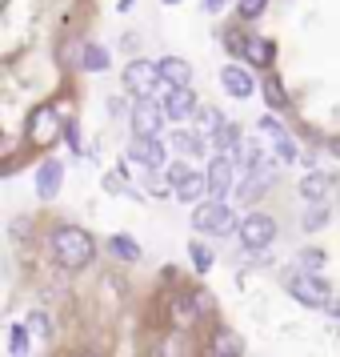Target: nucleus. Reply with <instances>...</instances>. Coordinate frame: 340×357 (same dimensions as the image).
Listing matches in <instances>:
<instances>
[{"mask_svg":"<svg viewBox=\"0 0 340 357\" xmlns=\"http://www.w3.org/2000/svg\"><path fill=\"white\" fill-rule=\"evenodd\" d=\"M52 257L60 261L65 269H84L88 261H92V253H97V245H92V237L84 233V229L76 225H60L56 233H52Z\"/></svg>","mask_w":340,"mask_h":357,"instance_id":"obj_1","label":"nucleus"},{"mask_svg":"<svg viewBox=\"0 0 340 357\" xmlns=\"http://www.w3.org/2000/svg\"><path fill=\"white\" fill-rule=\"evenodd\" d=\"M284 285H289V293L308 309H328V301H332V297H328V285L312 273H292V277H284Z\"/></svg>","mask_w":340,"mask_h":357,"instance_id":"obj_2","label":"nucleus"},{"mask_svg":"<svg viewBox=\"0 0 340 357\" xmlns=\"http://www.w3.org/2000/svg\"><path fill=\"white\" fill-rule=\"evenodd\" d=\"M193 229H200V233H232V229H241V221L232 217V209H228L225 201H209V205H200V209L193 213Z\"/></svg>","mask_w":340,"mask_h":357,"instance_id":"obj_3","label":"nucleus"},{"mask_svg":"<svg viewBox=\"0 0 340 357\" xmlns=\"http://www.w3.org/2000/svg\"><path fill=\"white\" fill-rule=\"evenodd\" d=\"M241 245L244 249H268L276 237V221L268 217V213H248V217H241Z\"/></svg>","mask_w":340,"mask_h":357,"instance_id":"obj_4","label":"nucleus"},{"mask_svg":"<svg viewBox=\"0 0 340 357\" xmlns=\"http://www.w3.org/2000/svg\"><path fill=\"white\" fill-rule=\"evenodd\" d=\"M156 84H161V65H156V61H132V65L124 68V89L136 93L140 100L152 97Z\"/></svg>","mask_w":340,"mask_h":357,"instance_id":"obj_5","label":"nucleus"},{"mask_svg":"<svg viewBox=\"0 0 340 357\" xmlns=\"http://www.w3.org/2000/svg\"><path fill=\"white\" fill-rule=\"evenodd\" d=\"M56 132H60L56 105H40V109L29 113V137H33V145H49V141H56Z\"/></svg>","mask_w":340,"mask_h":357,"instance_id":"obj_6","label":"nucleus"},{"mask_svg":"<svg viewBox=\"0 0 340 357\" xmlns=\"http://www.w3.org/2000/svg\"><path fill=\"white\" fill-rule=\"evenodd\" d=\"M164 105L161 100H136V109H132V129L136 137H161V125H164Z\"/></svg>","mask_w":340,"mask_h":357,"instance_id":"obj_7","label":"nucleus"},{"mask_svg":"<svg viewBox=\"0 0 340 357\" xmlns=\"http://www.w3.org/2000/svg\"><path fill=\"white\" fill-rule=\"evenodd\" d=\"M232 173H236V161L232 157H212L209 161V193H212V201H225L228 197V189H232Z\"/></svg>","mask_w":340,"mask_h":357,"instance_id":"obj_8","label":"nucleus"},{"mask_svg":"<svg viewBox=\"0 0 340 357\" xmlns=\"http://www.w3.org/2000/svg\"><path fill=\"white\" fill-rule=\"evenodd\" d=\"M124 161H140V165H148V169H161L164 165V141L161 137H136V145L129 149Z\"/></svg>","mask_w":340,"mask_h":357,"instance_id":"obj_9","label":"nucleus"},{"mask_svg":"<svg viewBox=\"0 0 340 357\" xmlns=\"http://www.w3.org/2000/svg\"><path fill=\"white\" fill-rule=\"evenodd\" d=\"M220 84H225L228 97H236V100L252 97V89H257V81L248 77V68H244V65H225V73H220Z\"/></svg>","mask_w":340,"mask_h":357,"instance_id":"obj_10","label":"nucleus"},{"mask_svg":"<svg viewBox=\"0 0 340 357\" xmlns=\"http://www.w3.org/2000/svg\"><path fill=\"white\" fill-rule=\"evenodd\" d=\"M164 113H168V121H188V116H196V113H200L196 93H193V89H172L168 100H164Z\"/></svg>","mask_w":340,"mask_h":357,"instance_id":"obj_11","label":"nucleus"},{"mask_svg":"<svg viewBox=\"0 0 340 357\" xmlns=\"http://www.w3.org/2000/svg\"><path fill=\"white\" fill-rule=\"evenodd\" d=\"M60 181H65V165L49 157V161L36 169V193H40V201H52L56 189H60Z\"/></svg>","mask_w":340,"mask_h":357,"instance_id":"obj_12","label":"nucleus"},{"mask_svg":"<svg viewBox=\"0 0 340 357\" xmlns=\"http://www.w3.org/2000/svg\"><path fill=\"white\" fill-rule=\"evenodd\" d=\"M161 81L172 89H193V65L180 56H164L161 61Z\"/></svg>","mask_w":340,"mask_h":357,"instance_id":"obj_13","label":"nucleus"},{"mask_svg":"<svg viewBox=\"0 0 340 357\" xmlns=\"http://www.w3.org/2000/svg\"><path fill=\"white\" fill-rule=\"evenodd\" d=\"M209 297H188V293H180L177 301H172V321L177 325H193L200 317V309H204Z\"/></svg>","mask_w":340,"mask_h":357,"instance_id":"obj_14","label":"nucleus"},{"mask_svg":"<svg viewBox=\"0 0 340 357\" xmlns=\"http://www.w3.org/2000/svg\"><path fill=\"white\" fill-rule=\"evenodd\" d=\"M273 56H276V49H273V40H264V36H252L248 49H244V61H248L252 68H268Z\"/></svg>","mask_w":340,"mask_h":357,"instance_id":"obj_15","label":"nucleus"},{"mask_svg":"<svg viewBox=\"0 0 340 357\" xmlns=\"http://www.w3.org/2000/svg\"><path fill=\"white\" fill-rule=\"evenodd\" d=\"M212 354L216 357H241L244 345H241V337H236L232 329H216V333H212Z\"/></svg>","mask_w":340,"mask_h":357,"instance_id":"obj_16","label":"nucleus"},{"mask_svg":"<svg viewBox=\"0 0 340 357\" xmlns=\"http://www.w3.org/2000/svg\"><path fill=\"white\" fill-rule=\"evenodd\" d=\"M108 253H113L116 261H136L140 257V245L132 241L129 233H116V237H108Z\"/></svg>","mask_w":340,"mask_h":357,"instance_id":"obj_17","label":"nucleus"},{"mask_svg":"<svg viewBox=\"0 0 340 357\" xmlns=\"http://www.w3.org/2000/svg\"><path fill=\"white\" fill-rule=\"evenodd\" d=\"M212 141H216V157H232V153L241 149V129H236V125L228 121V125H225L220 132H216Z\"/></svg>","mask_w":340,"mask_h":357,"instance_id":"obj_18","label":"nucleus"},{"mask_svg":"<svg viewBox=\"0 0 340 357\" xmlns=\"http://www.w3.org/2000/svg\"><path fill=\"white\" fill-rule=\"evenodd\" d=\"M300 193H305L312 205H321L324 193H328V177H324V173H308V177L300 181Z\"/></svg>","mask_w":340,"mask_h":357,"instance_id":"obj_19","label":"nucleus"},{"mask_svg":"<svg viewBox=\"0 0 340 357\" xmlns=\"http://www.w3.org/2000/svg\"><path fill=\"white\" fill-rule=\"evenodd\" d=\"M264 100H268V109H273V113H284V109H289V97H284V89H280V81H276V77H264Z\"/></svg>","mask_w":340,"mask_h":357,"instance_id":"obj_20","label":"nucleus"},{"mask_svg":"<svg viewBox=\"0 0 340 357\" xmlns=\"http://www.w3.org/2000/svg\"><path fill=\"white\" fill-rule=\"evenodd\" d=\"M204 193H209V177H204V173H196V177L184 185V189H177V197L184 201V205H196Z\"/></svg>","mask_w":340,"mask_h":357,"instance_id":"obj_21","label":"nucleus"},{"mask_svg":"<svg viewBox=\"0 0 340 357\" xmlns=\"http://www.w3.org/2000/svg\"><path fill=\"white\" fill-rule=\"evenodd\" d=\"M225 125H228L225 113H216V109H200V113H196V129L209 132V137H216V132L225 129Z\"/></svg>","mask_w":340,"mask_h":357,"instance_id":"obj_22","label":"nucleus"},{"mask_svg":"<svg viewBox=\"0 0 340 357\" xmlns=\"http://www.w3.org/2000/svg\"><path fill=\"white\" fill-rule=\"evenodd\" d=\"M88 73H104L108 68V49H100V45H84V61H81Z\"/></svg>","mask_w":340,"mask_h":357,"instance_id":"obj_23","label":"nucleus"},{"mask_svg":"<svg viewBox=\"0 0 340 357\" xmlns=\"http://www.w3.org/2000/svg\"><path fill=\"white\" fill-rule=\"evenodd\" d=\"M8 349H13V357L29 354V325H13L8 329Z\"/></svg>","mask_w":340,"mask_h":357,"instance_id":"obj_24","label":"nucleus"},{"mask_svg":"<svg viewBox=\"0 0 340 357\" xmlns=\"http://www.w3.org/2000/svg\"><path fill=\"white\" fill-rule=\"evenodd\" d=\"M193 177H196V169H193V165L177 161L172 169H168V185H172V193H177V189H184V185H188Z\"/></svg>","mask_w":340,"mask_h":357,"instance_id":"obj_25","label":"nucleus"},{"mask_svg":"<svg viewBox=\"0 0 340 357\" xmlns=\"http://www.w3.org/2000/svg\"><path fill=\"white\" fill-rule=\"evenodd\" d=\"M188 257H193L196 273H209V269H212V249H209V245L193 241V245H188Z\"/></svg>","mask_w":340,"mask_h":357,"instance_id":"obj_26","label":"nucleus"},{"mask_svg":"<svg viewBox=\"0 0 340 357\" xmlns=\"http://www.w3.org/2000/svg\"><path fill=\"white\" fill-rule=\"evenodd\" d=\"M172 141H177V149L180 153H193V157H200V153H204V137H188V132H180V137H172Z\"/></svg>","mask_w":340,"mask_h":357,"instance_id":"obj_27","label":"nucleus"},{"mask_svg":"<svg viewBox=\"0 0 340 357\" xmlns=\"http://www.w3.org/2000/svg\"><path fill=\"white\" fill-rule=\"evenodd\" d=\"M236 8H241V20H257L260 13L268 8V0H241Z\"/></svg>","mask_w":340,"mask_h":357,"instance_id":"obj_28","label":"nucleus"},{"mask_svg":"<svg viewBox=\"0 0 340 357\" xmlns=\"http://www.w3.org/2000/svg\"><path fill=\"white\" fill-rule=\"evenodd\" d=\"M276 157H280V161H296V145L289 141V132L276 137Z\"/></svg>","mask_w":340,"mask_h":357,"instance_id":"obj_29","label":"nucleus"},{"mask_svg":"<svg viewBox=\"0 0 340 357\" xmlns=\"http://www.w3.org/2000/svg\"><path fill=\"white\" fill-rule=\"evenodd\" d=\"M29 329H33L36 337H49V317H44V313H29Z\"/></svg>","mask_w":340,"mask_h":357,"instance_id":"obj_30","label":"nucleus"},{"mask_svg":"<svg viewBox=\"0 0 340 357\" xmlns=\"http://www.w3.org/2000/svg\"><path fill=\"white\" fill-rule=\"evenodd\" d=\"M305 265H308L305 273H312V277H316V269L324 265V253H316V249H305Z\"/></svg>","mask_w":340,"mask_h":357,"instance_id":"obj_31","label":"nucleus"},{"mask_svg":"<svg viewBox=\"0 0 340 357\" xmlns=\"http://www.w3.org/2000/svg\"><path fill=\"white\" fill-rule=\"evenodd\" d=\"M148 189H152V193H168V189H172V185H168V177H152V181H148Z\"/></svg>","mask_w":340,"mask_h":357,"instance_id":"obj_32","label":"nucleus"},{"mask_svg":"<svg viewBox=\"0 0 340 357\" xmlns=\"http://www.w3.org/2000/svg\"><path fill=\"white\" fill-rule=\"evenodd\" d=\"M305 225H308V229L324 225V209H312V213H308V217H305Z\"/></svg>","mask_w":340,"mask_h":357,"instance_id":"obj_33","label":"nucleus"},{"mask_svg":"<svg viewBox=\"0 0 340 357\" xmlns=\"http://www.w3.org/2000/svg\"><path fill=\"white\" fill-rule=\"evenodd\" d=\"M225 4H228V0H204V8H209V13H220Z\"/></svg>","mask_w":340,"mask_h":357,"instance_id":"obj_34","label":"nucleus"},{"mask_svg":"<svg viewBox=\"0 0 340 357\" xmlns=\"http://www.w3.org/2000/svg\"><path fill=\"white\" fill-rule=\"evenodd\" d=\"M129 8H132V0H120V13H129Z\"/></svg>","mask_w":340,"mask_h":357,"instance_id":"obj_35","label":"nucleus"},{"mask_svg":"<svg viewBox=\"0 0 340 357\" xmlns=\"http://www.w3.org/2000/svg\"><path fill=\"white\" fill-rule=\"evenodd\" d=\"M328 149H332V153H337V157H340V141H332V145H328Z\"/></svg>","mask_w":340,"mask_h":357,"instance_id":"obj_36","label":"nucleus"},{"mask_svg":"<svg viewBox=\"0 0 340 357\" xmlns=\"http://www.w3.org/2000/svg\"><path fill=\"white\" fill-rule=\"evenodd\" d=\"M81 357H97V354H81Z\"/></svg>","mask_w":340,"mask_h":357,"instance_id":"obj_37","label":"nucleus"},{"mask_svg":"<svg viewBox=\"0 0 340 357\" xmlns=\"http://www.w3.org/2000/svg\"><path fill=\"white\" fill-rule=\"evenodd\" d=\"M209 357H216V354H209Z\"/></svg>","mask_w":340,"mask_h":357,"instance_id":"obj_38","label":"nucleus"}]
</instances>
